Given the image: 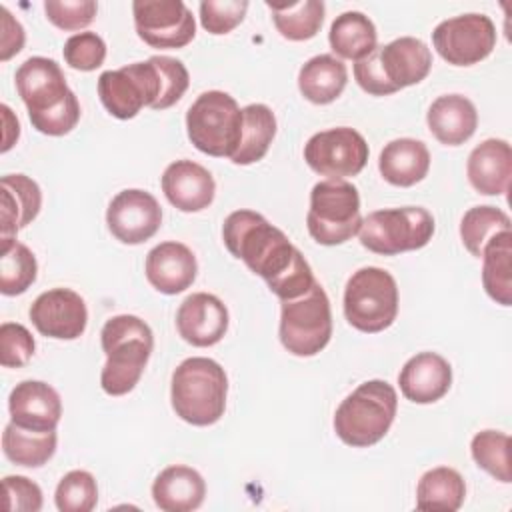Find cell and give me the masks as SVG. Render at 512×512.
I'll use <instances>...</instances> for the list:
<instances>
[{
	"mask_svg": "<svg viewBox=\"0 0 512 512\" xmlns=\"http://www.w3.org/2000/svg\"><path fill=\"white\" fill-rule=\"evenodd\" d=\"M222 240L228 252L264 278L270 292L280 300L298 298L316 282L302 252L280 228L254 210L228 214L222 226Z\"/></svg>",
	"mask_w": 512,
	"mask_h": 512,
	"instance_id": "obj_1",
	"label": "cell"
},
{
	"mask_svg": "<svg viewBox=\"0 0 512 512\" xmlns=\"http://www.w3.org/2000/svg\"><path fill=\"white\" fill-rule=\"evenodd\" d=\"M190 74L182 60L150 56L118 70H106L98 78V96L104 108L120 120L134 118L144 106L166 110L188 90Z\"/></svg>",
	"mask_w": 512,
	"mask_h": 512,
	"instance_id": "obj_2",
	"label": "cell"
},
{
	"mask_svg": "<svg viewBox=\"0 0 512 512\" xmlns=\"http://www.w3.org/2000/svg\"><path fill=\"white\" fill-rule=\"evenodd\" d=\"M100 344L106 354V364L100 372L102 390L108 396L132 392L154 348L150 326L134 314L112 316L100 330Z\"/></svg>",
	"mask_w": 512,
	"mask_h": 512,
	"instance_id": "obj_3",
	"label": "cell"
},
{
	"mask_svg": "<svg viewBox=\"0 0 512 512\" xmlns=\"http://www.w3.org/2000/svg\"><path fill=\"white\" fill-rule=\"evenodd\" d=\"M226 396L228 376L212 358H186L172 372V410L192 426L216 424L224 416Z\"/></svg>",
	"mask_w": 512,
	"mask_h": 512,
	"instance_id": "obj_4",
	"label": "cell"
},
{
	"mask_svg": "<svg viewBox=\"0 0 512 512\" xmlns=\"http://www.w3.org/2000/svg\"><path fill=\"white\" fill-rule=\"evenodd\" d=\"M398 394L386 380H368L352 390L334 412L336 436L354 448L380 442L396 416Z\"/></svg>",
	"mask_w": 512,
	"mask_h": 512,
	"instance_id": "obj_5",
	"label": "cell"
},
{
	"mask_svg": "<svg viewBox=\"0 0 512 512\" xmlns=\"http://www.w3.org/2000/svg\"><path fill=\"white\" fill-rule=\"evenodd\" d=\"M186 132L200 152L232 158L242 138V108L228 92H202L186 112Z\"/></svg>",
	"mask_w": 512,
	"mask_h": 512,
	"instance_id": "obj_6",
	"label": "cell"
},
{
	"mask_svg": "<svg viewBox=\"0 0 512 512\" xmlns=\"http://www.w3.org/2000/svg\"><path fill=\"white\" fill-rule=\"evenodd\" d=\"M398 314V286L390 272L378 266L356 270L344 288V316L360 332L376 334L390 328Z\"/></svg>",
	"mask_w": 512,
	"mask_h": 512,
	"instance_id": "obj_7",
	"label": "cell"
},
{
	"mask_svg": "<svg viewBox=\"0 0 512 512\" xmlns=\"http://www.w3.org/2000/svg\"><path fill=\"white\" fill-rule=\"evenodd\" d=\"M362 224L358 188L346 180H322L310 192L306 226L322 246L348 242Z\"/></svg>",
	"mask_w": 512,
	"mask_h": 512,
	"instance_id": "obj_8",
	"label": "cell"
},
{
	"mask_svg": "<svg viewBox=\"0 0 512 512\" xmlns=\"http://www.w3.org/2000/svg\"><path fill=\"white\" fill-rule=\"evenodd\" d=\"M434 234V216L422 206L384 208L370 212L358 230L360 244L382 256L424 248Z\"/></svg>",
	"mask_w": 512,
	"mask_h": 512,
	"instance_id": "obj_9",
	"label": "cell"
},
{
	"mask_svg": "<svg viewBox=\"0 0 512 512\" xmlns=\"http://www.w3.org/2000/svg\"><path fill=\"white\" fill-rule=\"evenodd\" d=\"M332 336V310L326 290L314 282L312 288L292 300H282L280 342L294 356H316Z\"/></svg>",
	"mask_w": 512,
	"mask_h": 512,
	"instance_id": "obj_10",
	"label": "cell"
},
{
	"mask_svg": "<svg viewBox=\"0 0 512 512\" xmlns=\"http://www.w3.org/2000/svg\"><path fill=\"white\" fill-rule=\"evenodd\" d=\"M368 154V142L350 126L316 132L304 144L306 164L316 174L328 176L330 180H344L360 174L368 162Z\"/></svg>",
	"mask_w": 512,
	"mask_h": 512,
	"instance_id": "obj_11",
	"label": "cell"
},
{
	"mask_svg": "<svg viewBox=\"0 0 512 512\" xmlns=\"http://www.w3.org/2000/svg\"><path fill=\"white\" fill-rule=\"evenodd\" d=\"M436 52L452 66H472L496 46V26L486 14L470 12L442 20L432 30Z\"/></svg>",
	"mask_w": 512,
	"mask_h": 512,
	"instance_id": "obj_12",
	"label": "cell"
},
{
	"mask_svg": "<svg viewBox=\"0 0 512 512\" xmlns=\"http://www.w3.org/2000/svg\"><path fill=\"white\" fill-rule=\"evenodd\" d=\"M138 36L152 48H184L196 36V22L182 0H136L132 4Z\"/></svg>",
	"mask_w": 512,
	"mask_h": 512,
	"instance_id": "obj_13",
	"label": "cell"
},
{
	"mask_svg": "<svg viewBox=\"0 0 512 512\" xmlns=\"http://www.w3.org/2000/svg\"><path fill=\"white\" fill-rule=\"evenodd\" d=\"M106 224L112 236L122 244H142L160 230L162 208L150 192L126 188L110 200Z\"/></svg>",
	"mask_w": 512,
	"mask_h": 512,
	"instance_id": "obj_14",
	"label": "cell"
},
{
	"mask_svg": "<svg viewBox=\"0 0 512 512\" xmlns=\"http://www.w3.org/2000/svg\"><path fill=\"white\" fill-rule=\"evenodd\" d=\"M16 90L28 108V118L50 112L74 96L60 64L46 56L24 60L14 76Z\"/></svg>",
	"mask_w": 512,
	"mask_h": 512,
	"instance_id": "obj_15",
	"label": "cell"
},
{
	"mask_svg": "<svg viewBox=\"0 0 512 512\" xmlns=\"http://www.w3.org/2000/svg\"><path fill=\"white\" fill-rule=\"evenodd\" d=\"M34 328L48 338L76 340L88 324L84 298L70 288H52L42 292L28 312Z\"/></svg>",
	"mask_w": 512,
	"mask_h": 512,
	"instance_id": "obj_16",
	"label": "cell"
},
{
	"mask_svg": "<svg viewBox=\"0 0 512 512\" xmlns=\"http://www.w3.org/2000/svg\"><path fill=\"white\" fill-rule=\"evenodd\" d=\"M228 308L208 292H194L180 304L176 312V328L182 340L192 346L206 348L218 344L228 330Z\"/></svg>",
	"mask_w": 512,
	"mask_h": 512,
	"instance_id": "obj_17",
	"label": "cell"
},
{
	"mask_svg": "<svg viewBox=\"0 0 512 512\" xmlns=\"http://www.w3.org/2000/svg\"><path fill=\"white\" fill-rule=\"evenodd\" d=\"M10 418L16 426L34 432L56 430L62 416L60 394L42 380H22L8 396Z\"/></svg>",
	"mask_w": 512,
	"mask_h": 512,
	"instance_id": "obj_18",
	"label": "cell"
},
{
	"mask_svg": "<svg viewBox=\"0 0 512 512\" xmlns=\"http://www.w3.org/2000/svg\"><path fill=\"white\" fill-rule=\"evenodd\" d=\"M166 200L182 212H200L208 208L216 194L212 174L194 160H176L166 166L160 178Z\"/></svg>",
	"mask_w": 512,
	"mask_h": 512,
	"instance_id": "obj_19",
	"label": "cell"
},
{
	"mask_svg": "<svg viewBox=\"0 0 512 512\" xmlns=\"http://www.w3.org/2000/svg\"><path fill=\"white\" fill-rule=\"evenodd\" d=\"M378 66L394 92L422 82L432 68V52L420 38L402 36L376 48Z\"/></svg>",
	"mask_w": 512,
	"mask_h": 512,
	"instance_id": "obj_20",
	"label": "cell"
},
{
	"mask_svg": "<svg viewBox=\"0 0 512 512\" xmlns=\"http://www.w3.org/2000/svg\"><path fill=\"white\" fill-rule=\"evenodd\" d=\"M146 280L162 294H180L192 286L198 272L194 252L182 242H160L154 246L144 264Z\"/></svg>",
	"mask_w": 512,
	"mask_h": 512,
	"instance_id": "obj_21",
	"label": "cell"
},
{
	"mask_svg": "<svg viewBox=\"0 0 512 512\" xmlns=\"http://www.w3.org/2000/svg\"><path fill=\"white\" fill-rule=\"evenodd\" d=\"M400 392L416 404H432L452 386L450 362L436 352H420L406 360L398 374Z\"/></svg>",
	"mask_w": 512,
	"mask_h": 512,
	"instance_id": "obj_22",
	"label": "cell"
},
{
	"mask_svg": "<svg viewBox=\"0 0 512 512\" xmlns=\"http://www.w3.org/2000/svg\"><path fill=\"white\" fill-rule=\"evenodd\" d=\"M42 208L40 186L26 174H6L0 180V242L16 240Z\"/></svg>",
	"mask_w": 512,
	"mask_h": 512,
	"instance_id": "obj_23",
	"label": "cell"
},
{
	"mask_svg": "<svg viewBox=\"0 0 512 512\" xmlns=\"http://www.w3.org/2000/svg\"><path fill=\"white\" fill-rule=\"evenodd\" d=\"M466 174L472 188L484 196L506 194L512 176V150L502 138L480 142L468 156Z\"/></svg>",
	"mask_w": 512,
	"mask_h": 512,
	"instance_id": "obj_24",
	"label": "cell"
},
{
	"mask_svg": "<svg viewBox=\"0 0 512 512\" xmlns=\"http://www.w3.org/2000/svg\"><path fill=\"white\" fill-rule=\"evenodd\" d=\"M426 122L440 144L460 146L474 136L478 126V112L472 100L466 96L444 94L430 104Z\"/></svg>",
	"mask_w": 512,
	"mask_h": 512,
	"instance_id": "obj_25",
	"label": "cell"
},
{
	"mask_svg": "<svg viewBox=\"0 0 512 512\" xmlns=\"http://www.w3.org/2000/svg\"><path fill=\"white\" fill-rule=\"evenodd\" d=\"M206 482L190 466L174 464L164 468L152 482L154 504L164 512H190L202 506Z\"/></svg>",
	"mask_w": 512,
	"mask_h": 512,
	"instance_id": "obj_26",
	"label": "cell"
},
{
	"mask_svg": "<svg viewBox=\"0 0 512 512\" xmlns=\"http://www.w3.org/2000/svg\"><path fill=\"white\" fill-rule=\"evenodd\" d=\"M378 170L392 186H414L424 180L430 170V152L426 144L416 138L390 140L380 152Z\"/></svg>",
	"mask_w": 512,
	"mask_h": 512,
	"instance_id": "obj_27",
	"label": "cell"
},
{
	"mask_svg": "<svg viewBox=\"0 0 512 512\" xmlns=\"http://www.w3.org/2000/svg\"><path fill=\"white\" fill-rule=\"evenodd\" d=\"M346 64L332 54H318L310 58L298 72L300 94L312 104H330L346 88Z\"/></svg>",
	"mask_w": 512,
	"mask_h": 512,
	"instance_id": "obj_28",
	"label": "cell"
},
{
	"mask_svg": "<svg viewBox=\"0 0 512 512\" xmlns=\"http://www.w3.org/2000/svg\"><path fill=\"white\" fill-rule=\"evenodd\" d=\"M328 42L340 58L358 62L378 48V34L374 22L366 14L348 10L334 18Z\"/></svg>",
	"mask_w": 512,
	"mask_h": 512,
	"instance_id": "obj_29",
	"label": "cell"
},
{
	"mask_svg": "<svg viewBox=\"0 0 512 512\" xmlns=\"http://www.w3.org/2000/svg\"><path fill=\"white\" fill-rule=\"evenodd\" d=\"M466 498V482L458 470L438 466L424 472L416 486V508L456 512Z\"/></svg>",
	"mask_w": 512,
	"mask_h": 512,
	"instance_id": "obj_30",
	"label": "cell"
},
{
	"mask_svg": "<svg viewBox=\"0 0 512 512\" xmlns=\"http://www.w3.org/2000/svg\"><path fill=\"white\" fill-rule=\"evenodd\" d=\"M482 284L486 294L502 306L512 304V234L500 232L482 250Z\"/></svg>",
	"mask_w": 512,
	"mask_h": 512,
	"instance_id": "obj_31",
	"label": "cell"
},
{
	"mask_svg": "<svg viewBox=\"0 0 512 512\" xmlns=\"http://www.w3.org/2000/svg\"><path fill=\"white\" fill-rule=\"evenodd\" d=\"M276 136V116L266 104H248L242 108V138L232 154V162L240 166L262 160Z\"/></svg>",
	"mask_w": 512,
	"mask_h": 512,
	"instance_id": "obj_32",
	"label": "cell"
},
{
	"mask_svg": "<svg viewBox=\"0 0 512 512\" xmlns=\"http://www.w3.org/2000/svg\"><path fill=\"white\" fill-rule=\"evenodd\" d=\"M56 430L52 432H34L16 426L14 422L6 424L2 432V452L4 456L26 468L44 466L56 452Z\"/></svg>",
	"mask_w": 512,
	"mask_h": 512,
	"instance_id": "obj_33",
	"label": "cell"
},
{
	"mask_svg": "<svg viewBox=\"0 0 512 512\" xmlns=\"http://www.w3.org/2000/svg\"><path fill=\"white\" fill-rule=\"evenodd\" d=\"M266 6L272 12L276 30L292 42L314 38L322 28L324 12H326V6L322 0H298V2H282V4L266 2Z\"/></svg>",
	"mask_w": 512,
	"mask_h": 512,
	"instance_id": "obj_34",
	"label": "cell"
},
{
	"mask_svg": "<svg viewBox=\"0 0 512 512\" xmlns=\"http://www.w3.org/2000/svg\"><path fill=\"white\" fill-rule=\"evenodd\" d=\"M38 276V262L32 250L18 242H0V292L4 296L24 294Z\"/></svg>",
	"mask_w": 512,
	"mask_h": 512,
	"instance_id": "obj_35",
	"label": "cell"
},
{
	"mask_svg": "<svg viewBox=\"0 0 512 512\" xmlns=\"http://www.w3.org/2000/svg\"><path fill=\"white\" fill-rule=\"evenodd\" d=\"M510 216L496 206H474L460 220V238L464 248L480 258L484 246L500 232L510 230Z\"/></svg>",
	"mask_w": 512,
	"mask_h": 512,
	"instance_id": "obj_36",
	"label": "cell"
},
{
	"mask_svg": "<svg viewBox=\"0 0 512 512\" xmlns=\"http://www.w3.org/2000/svg\"><path fill=\"white\" fill-rule=\"evenodd\" d=\"M470 454L478 468L496 480L510 484V436L500 430H482L470 442Z\"/></svg>",
	"mask_w": 512,
	"mask_h": 512,
	"instance_id": "obj_37",
	"label": "cell"
},
{
	"mask_svg": "<svg viewBox=\"0 0 512 512\" xmlns=\"http://www.w3.org/2000/svg\"><path fill=\"white\" fill-rule=\"evenodd\" d=\"M54 502L60 512H90L98 502L96 478L86 470H70L56 486Z\"/></svg>",
	"mask_w": 512,
	"mask_h": 512,
	"instance_id": "obj_38",
	"label": "cell"
},
{
	"mask_svg": "<svg viewBox=\"0 0 512 512\" xmlns=\"http://www.w3.org/2000/svg\"><path fill=\"white\" fill-rule=\"evenodd\" d=\"M62 54L70 68L92 72L100 68L106 58V42L96 32H78L66 40Z\"/></svg>",
	"mask_w": 512,
	"mask_h": 512,
	"instance_id": "obj_39",
	"label": "cell"
},
{
	"mask_svg": "<svg viewBox=\"0 0 512 512\" xmlns=\"http://www.w3.org/2000/svg\"><path fill=\"white\" fill-rule=\"evenodd\" d=\"M44 12L56 28L72 32L92 24L98 4L94 0H46Z\"/></svg>",
	"mask_w": 512,
	"mask_h": 512,
	"instance_id": "obj_40",
	"label": "cell"
},
{
	"mask_svg": "<svg viewBox=\"0 0 512 512\" xmlns=\"http://www.w3.org/2000/svg\"><path fill=\"white\" fill-rule=\"evenodd\" d=\"M246 10V0H204L200 2V22L210 34H228L244 20Z\"/></svg>",
	"mask_w": 512,
	"mask_h": 512,
	"instance_id": "obj_41",
	"label": "cell"
},
{
	"mask_svg": "<svg viewBox=\"0 0 512 512\" xmlns=\"http://www.w3.org/2000/svg\"><path fill=\"white\" fill-rule=\"evenodd\" d=\"M34 338L26 326L4 322L0 326V364L4 368H22L34 354Z\"/></svg>",
	"mask_w": 512,
	"mask_h": 512,
	"instance_id": "obj_42",
	"label": "cell"
},
{
	"mask_svg": "<svg viewBox=\"0 0 512 512\" xmlns=\"http://www.w3.org/2000/svg\"><path fill=\"white\" fill-rule=\"evenodd\" d=\"M4 508L8 512H38L42 508V490L26 476H4Z\"/></svg>",
	"mask_w": 512,
	"mask_h": 512,
	"instance_id": "obj_43",
	"label": "cell"
},
{
	"mask_svg": "<svg viewBox=\"0 0 512 512\" xmlns=\"http://www.w3.org/2000/svg\"><path fill=\"white\" fill-rule=\"evenodd\" d=\"M0 16H2V34H0V60L6 62L14 54H18L24 46V28L22 24L8 12L6 6H0Z\"/></svg>",
	"mask_w": 512,
	"mask_h": 512,
	"instance_id": "obj_44",
	"label": "cell"
},
{
	"mask_svg": "<svg viewBox=\"0 0 512 512\" xmlns=\"http://www.w3.org/2000/svg\"><path fill=\"white\" fill-rule=\"evenodd\" d=\"M0 110H2V122H4L2 152H8L14 146V142L18 140V136H20V124H18V118H14V114L8 108V104H2Z\"/></svg>",
	"mask_w": 512,
	"mask_h": 512,
	"instance_id": "obj_45",
	"label": "cell"
}]
</instances>
